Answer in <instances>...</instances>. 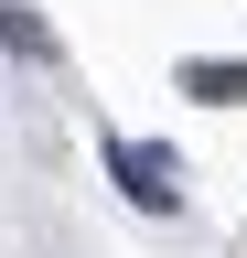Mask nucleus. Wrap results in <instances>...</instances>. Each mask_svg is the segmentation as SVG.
<instances>
[{"label": "nucleus", "instance_id": "nucleus-2", "mask_svg": "<svg viewBox=\"0 0 247 258\" xmlns=\"http://www.w3.org/2000/svg\"><path fill=\"white\" fill-rule=\"evenodd\" d=\"M183 86L194 97H247V64H183Z\"/></svg>", "mask_w": 247, "mask_h": 258}, {"label": "nucleus", "instance_id": "nucleus-1", "mask_svg": "<svg viewBox=\"0 0 247 258\" xmlns=\"http://www.w3.org/2000/svg\"><path fill=\"white\" fill-rule=\"evenodd\" d=\"M118 172H129V194H140L150 215L172 205V161H161V151H129V140H118Z\"/></svg>", "mask_w": 247, "mask_h": 258}]
</instances>
